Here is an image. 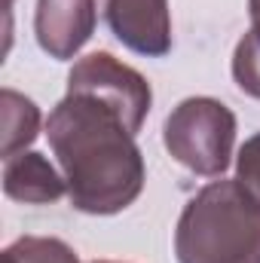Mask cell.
<instances>
[{"mask_svg": "<svg viewBox=\"0 0 260 263\" xmlns=\"http://www.w3.org/2000/svg\"><path fill=\"white\" fill-rule=\"evenodd\" d=\"M129 120L86 92H67L46 120L67 199L83 214H120L141 196L147 168Z\"/></svg>", "mask_w": 260, "mask_h": 263, "instance_id": "obj_1", "label": "cell"}, {"mask_svg": "<svg viewBox=\"0 0 260 263\" xmlns=\"http://www.w3.org/2000/svg\"><path fill=\"white\" fill-rule=\"evenodd\" d=\"M178 263H260V199L239 181H211L181 211Z\"/></svg>", "mask_w": 260, "mask_h": 263, "instance_id": "obj_2", "label": "cell"}, {"mask_svg": "<svg viewBox=\"0 0 260 263\" xmlns=\"http://www.w3.org/2000/svg\"><path fill=\"white\" fill-rule=\"evenodd\" d=\"M169 156L187 172L202 178H220L230 168L236 147V114L208 95L184 98L162 126Z\"/></svg>", "mask_w": 260, "mask_h": 263, "instance_id": "obj_3", "label": "cell"}, {"mask_svg": "<svg viewBox=\"0 0 260 263\" xmlns=\"http://www.w3.org/2000/svg\"><path fill=\"white\" fill-rule=\"evenodd\" d=\"M67 92H86L120 110L135 132H141L150 104H153V89L150 83L135 70L114 59L110 52H92L80 62H73L67 73Z\"/></svg>", "mask_w": 260, "mask_h": 263, "instance_id": "obj_4", "label": "cell"}, {"mask_svg": "<svg viewBox=\"0 0 260 263\" xmlns=\"http://www.w3.org/2000/svg\"><path fill=\"white\" fill-rule=\"evenodd\" d=\"M104 22L110 34L138 55L162 59L172 52L169 0H104Z\"/></svg>", "mask_w": 260, "mask_h": 263, "instance_id": "obj_5", "label": "cell"}, {"mask_svg": "<svg viewBox=\"0 0 260 263\" xmlns=\"http://www.w3.org/2000/svg\"><path fill=\"white\" fill-rule=\"evenodd\" d=\"M95 31V0H37L34 34L40 49L55 59H73Z\"/></svg>", "mask_w": 260, "mask_h": 263, "instance_id": "obj_6", "label": "cell"}, {"mask_svg": "<svg viewBox=\"0 0 260 263\" xmlns=\"http://www.w3.org/2000/svg\"><path fill=\"white\" fill-rule=\"evenodd\" d=\"M3 193L22 205H49L65 196L67 184L65 175H59L43 153L22 150L3 165Z\"/></svg>", "mask_w": 260, "mask_h": 263, "instance_id": "obj_7", "label": "cell"}, {"mask_svg": "<svg viewBox=\"0 0 260 263\" xmlns=\"http://www.w3.org/2000/svg\"><path fill=\"white\" fill-rule=\"evenodd\" d=\"M0 107H3V159H9L22 153L28 144H34L40 132V107L15 89L0 92Z\"/></svg>", "mask_w": 260, "mask_h": 263, "instance_id": "obj_8", "label": "cell"}, {"mask_svg": "<svg viewBox=\"0 0 260 263\" xmlns=\"http://www.w3.org/2000/svg\"><path fill=\"white\" fill-rule=\"evenodd\" d=\"M0 263H80L77 251L52 236H22L3 248Z\"/></svg>", "mask_w": 260, "mask_h": 263, "instance_id": "obj_9", "label": "cell"}, {"mask_svg": "<svg viewBox=\"0 0 260 263\" xmlns=\"http://www.w3.org/2000/svg\"><path fill=\"white\" fill-rule=\"evenodd\" d=\"M233 80L236 86L260 101V37H254L251 31L242 34V40L236 43L233 52Z\"/></svg>", "mask_w": 260, "mask_h": 263, "instance_id": "obj_10", "label": "cell"}, {"mask_svg": "<svg viewBox=\"0 0 260 263\" xmlns=\"http://www.w3.org/2000/svg\"><path fill=\"white\" fill-rule=\"evenodd\" d=\"M236 181L260 199V132L251 135L236 156Z\"/></svg>", "mask_w": 260, "mask_h": 263, "instance_id": "obj_11", "label": "cell"}, {"mask_svg": "<svg viewBox=\"0 0 260 263\" xmlns=\"http://www.w3.org/2000/svg\"><path fill=\"white\" fill-rule=\"evenodd\" d=\"M248 18H251V25H248V31L260 37V0H248Z\"/></svg>", "mask_w": 260, "mask_h": 263, "instance_id": "obj_12", "label": "cell"}, {"mask_svg": "<svg viewBox=\"0 0 260 263\" xmlns=\"http://www.w3.org/2000/svg\"><path fill=\"white\" fill-rule=\"evenodd\" d=\"M92 263H117V260H92Z\"/></svg>", "mask_w": 260, "mask_h": 263, "instance_id": "obj_13", "label": "cell"}, {"mask_svg": "<svg viewBox=\"0 0 260 263\" xmlns=\"http://www.w3.org/2000/svg\"><path fill=\"white\" fill-rule=\"evenodd\" d=\"M9 6H12V0H6V9H9Z\"/></svg>", "mask_w": 260, "mask_h": 263, "instance_id": "obj_14", "label": "cell"}]
</instances>
